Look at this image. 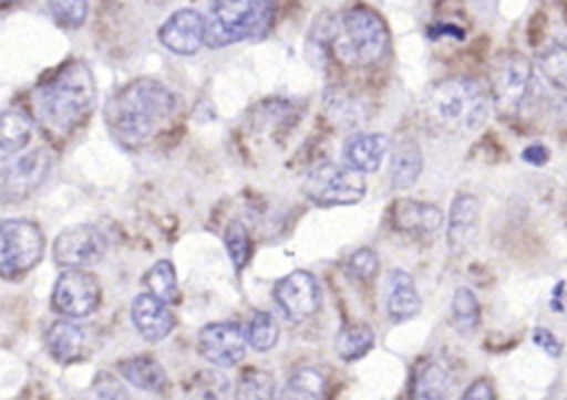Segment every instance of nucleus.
<instances>
[{"mask_svg": "<svg viewBox=\"0 0 567 400\" xmlns=\"http://www.w3.org/2000/svg\"><path fill=\"white\" fill-rule=\"evenodd\" d=\"M179 110V95L151 77H140L115 91L104 106V124L122 146L151 141Z\"/></svg>", "mask_w": 567, "mask_h": 400, "instance_id": "1", "label": "nucleus"}, {"mask_svg": "<svg viewBox=\"0 0 567 400\" xmlns=\"http://www.w3.org/2000/svg\"><path fill=\"white\" fill-rule=\"evenodd\" d=\"M95 102L91 69L82 60H69L35 86L33 115L47 135L64 139L89 119Z\"/></svg>", "mask_w": 567, "mask_h": 400, "instance_id": "2", "label": "nucleus"}, {"mask_svg": "<svg viewBox=\"0 0 567 400\" xmlns=\"http://www.w3.org/2000/svg\"><path fill=\"white\" fill-rule=\"evenodd\" d=\"M492 108L487 88L465 75H452L434 82L419 106L421 122L441 135L467 137L483 128Z\"/></svg>", "mask_w": 567, "mask_h": 400, "instance_id": "3", "label": "nucleus"}, {"mask_svg": "<svg viewBox=\"0 0 567 400\" xmlns=\"http://www.w3.org/2000/svg\"><path fill=\"white\" fill-rule=\"evenodd\" d=\"M337 57L354 66H372L390 49V33L385 22L370 7H352L328 38Z\"/></svg>", "mask_w": 567, "mask_h": 400, "instance_id": "4", "label": "nucleus"}, {"mask_svg": "<svg viewBox=\"0 0 567 400\" xmlns=\"http://www.w3.org/2000/svg\"><path fill=\"white\" fill-rule=\"evenodd\" d=\"M275 15V4L264 0H224L213 2L208 18H204V44L221 49L235 42L255 40L264 35Z\"/></svg>", "mask_w": 567, "mask_h": 400, "instance_id": "5", "label": "nucleus"}, {"mask_svg": "<svg viewBox=\"0 0 567 400\" xmlns=\"http://www.w3.org/2000/svg\"><path fill=\"white\" fill-rule=\"evenodd\" d=\"M44 254L42 230L27 219L0 221V278L16 281L31 272Z\"/></svg>", "mask_w": 567, "mask_h": 400, "instance_id": "6", "label": "nucleus"}, {"mask_svg": "<svg viewBox=\"0 0 567 400\" xmlns=\"http://www.w3.org/2000/svg\"><path fill=\"white\" fill-rule=\"evenodd\" d=\"M303 194L321 208L352 206L365 197V179L343 164L326 161L306 175Z\"/></svg>", "mask_w": 567, "mask_h": 400, "instance_id": "7", "label": "nucleus"}, {"mask_svg": "<svg viewBox=\"0 0 567 400\" xmlns=\"http://www.w3.org/2000/svg\"><path fill=\"white\" fill-rule=\"evenodd\" d=\"M532 62L520 53H503L489 69V99L501 115L523 110L532 93Z\"/></svg>", "mask_w": 567, "mask_h": 400, "instance_id": "8", "label": "nucleus"}, {"mask_svg": "<svg viewBox=\"0 0 567 400\" xmlns=\"http://www.w3.org/2000/svg\"><path fill=\"white\" fill-rule=\"evenodd\" d=\"M102 301V285L89 270H64L51 294V305L58 314L71 318L91 316Z\"/></svg>", "mask_w": 567, "mask_h": 400, "instance_id": "9", "label": "nucleus"}, {"mask_svg": "<svg viewBox=\"0 0 567 400\" xmlns=\"http://www.w3.org/2000/svg\"><path fill=\"white\" fill-rule=\"evenodd\" d=\"M106 254V239L93 225L64 228L53 241V263L64 270H84Z\"/></svg>", "mask_w": 567, "mask_h": 400, "instance_id": "10", "label": "nucleus"}, {"mask_svg": "<svg viewBox=\"0 0 567 400\" xmlns=\"http://www.w3.org/2000/svg\"><path fill=\"white\" fill-rule=\"evenodd\" d=\"M53 166V155L47 148H38L22 155L18 161L0 170V201H22L31 197L49 177Z\"/></svg>", "mask_w": 567, "mask_h": 400, "instance_id": "11", "label": "nucleus"}, {"mask_svg": "<svg viewBox=\"0 0 567 400\" xmlns=\"http://www.w3.org/2000/svg\"><path fill=\"white\" fill-rule=\"evenodd\" d=\"M275 301L284 316L292 323H301L310 318L321 303V290L317 278L306 270H295L277 281Z\"/></svg>", "mask_w": 567, "mask_h": 400, "instance_id": "12", "label": "nucleus"}, {"mask_svg": "<svg viewBox=\"0 0 567 400\" xmlns=\"http://www.w3.org/2000/svg\"><path fill=\"white\" fill-rule=\"evenodd\" d=\"M246 331L239 323L233 320H221V323H210L202 327L199 338H197V349L202 358L217 367H235L241 362L246 354Z\"/></svg>", "mask_w": 567, "mask_h": 400, "instance_id": "13", "label": "nucleus"}, {"mask_svg": "<svg viewBox=\"0 0 567 400\" xmlns=\"http://www.w3.org/2000/svg\"><path fill=\"white\" fill-rule=\"evenodd\" d=\"M204 15L195 9H179L159 27V42L175 55H195L204 44Z\"/></svg>", "mask_w": 567, "mask_h": 400, "instance_id": "14", "label": "nucleus"}, {"mask_svg": "<svg viewBox=\"0 0 567 400\" xmlns=\"http://www.w3.org/2000/svg\"><path fill=\"white\" fill-rule=\"evenodd\" d=\"M481 203L470 192H458L450 206L447 217V248L452 254H463L478 234Z\"/></svg>", "mask_w": 567, "mask_h": 400, "instance_id": "15", "label": "nucleus"}, {"mask_svg": "<svg viewBox=\"0 0 567 400\" xmlns=\"http://www.w3.org/2000/svg\"><path fill=\"white\" fill-rule=\"evenodd\" d=\"M392 225L410 236H432L443 228V212L434 203L416 199H396L392 206Z\"/></svg>", "mask_w": 567, "mask_h": 400, "instance_id": "16", "label": "nucleus"}, {"mask_svg": "<svg viewBox=\"0 0 567 400\" xmlns=\"http://www.w3.org/2000/svg\"><path fill=\"white\" fill-rule=\"evenodd\" d=\"M131 318L140 336L148 343H159L164 340L173 327H175V316L168 309L166 303L157 301L148 292L137 294L131 303Z\"/></svg>", "mask_w": 567, "mask_h": 400, "instance_id": "17", "label": "nucleus"}, {"mask_svg": "<svg viewBox=\"0 0 567 400\" xmlns=\"http://www.w3.org/2000/svg\"><path fill=\"white\" fill-rule=\"evenodd\" d=\"M390 152V141L383 133H354L343 141V166L365 175L379 170L383 157Z\"/></svg>", "mask_w": 567, "mask_h": 400, "instance_id": "18", "label": "nucleus"}, {"mask_svg": "<svg viewBox=\"0 0 567 400\" xmlns=\"http://www.w3.org/2000/svg\"><path fill=\"white\" fill-rule=\"evenodd\" d=\"M452 391V371L445 362L436 358H425L414 367L410 387L412 400H450Z\"/></svg>", "mask_w": 567, "mask_h": 400, "instance_id": "19", "label": "nucleus"}, {"mask_svg": "<svg viewBox=\"0 0 567 400\" xmlns=\"http://www.w3.org/2000/svg\"><path fill=\"white\" fill-rule=\"evenodd\" d=\"M47 347H49L51 356L60 362L82 360L84 356L91 354L89 351V347H91L89 331L69 318L55 320L47 329Z\"/></svg>", "mask_w": 567, "mask_h": 400, "instance_id": "20", "label": "nucleus"}, {"mask_svg": "<svg viewBox=\"0 0 567 400\" xmlns=\"http://www.w3.org/2000/svg\"><path fill=\"white\" fill-rule=\"evenodd\" d=\"M423 170V152L416 139L401 137L390 148V164H388V177L394 190H405L416 183Z\"/></svg>", "mask_w": 567, "mask_h": 400, "instance_id": "21", "label": "nucleus"}, {"mask_svg": "<svg viewBox=\"0 0 567 400\" xmlns=\"http://www.w3.org/2000/svg\"><path fill=\"white\" fill-rule=\"evenodd\" d=\"M421 312V298L414 278L405 270H392L388 274V314L394 323L414 318Z\"/></svg>", "mask_w": 567, "mask_h": 400, "instance_id": "22", "label": "nucleus"}, {"mask_svg": "<svg viewBox=\"0 0 567 400\" xmlns=\"http://www.w3.org/2000/svg\"><path fill=\"white\" fill-rule=\"evenodd\" d=\"M120 376L140 391L159 393L166 387V371L153 356H133L117 365Z\"/></svg>", "mask_w": 567, "mask_h": 400, "instance_id": "23", "label": "nucleus"}, {"mask_svg": "<svg viewBox=\"0 0 567 400\" xmlns=\"http://www.w3.org/2000/svg\"><path fill=\"white\" fill-rule=\"evenodd\" d=\"M31 133L33 124L22 110H0V161L22 152L31 141Z\"/></svg>", "mask_w": 567, "mask_h": 400, "instance_id": "24", "label": "nucleus"}, {"mask_svg": "<svg viewBox=\"0 0 567 400\" xmlns=\"http://www.w3.org/2000/svg\"><path fill=\"white\" fill-rule=\"evenodd\" d=\"M374 345V331L368 323H348L334 338V351L341 360L352 362L365 356Z\"/></svg>", "mask_w": 567, "mask_h": 400, "instance_id": "25", "label": "nucleus"}, {"mask_svg": "<svg viewBox=\"0 0 567 400\" xmlns=\"http://www.w3.org/2000/svg\"><path fill=\"white\" fill-rule=\"evenodd\" d=\"M540 75L558 91H567V33L554 38L538 53Z\"/></svg>", "mask_w": 567, "mask_h": 400, "instance_id": "26", "label": "nucleus"}, {"mask_svg": "<svg viewBox=\"0 0 567 400\" xmlns=\"http://www.w3.org/2000/svg\"><path fill=\"white\" fill-rule=\"evenodd\" d=\"M452 325L458 334H472L481 323V305L470 287H458L450 303Z\"/></svg>", "mask_w": 567, "mask_h": 400, "instance_id": "27", "label": "nucleus"}, {"mask_svg": "<svg viewBox=\"0 0 567 400\" xmlns=\"http://www.w3.org/2000/svg\"><path fill=\"white\" fill-rule=\"evenodd\" d=\"M144 283L148 287V294L155 296L162 303H175L179 298V285H177V272L171 261H157L146 274Z\"/></svg>", "mask_w": 567, "mask_h": 400, "instance_id": "28", "label": "nucleus"}, {"mask_svg": "<svg viewBox=\"0 0 567 400\" xmlns=\"http://www.w3.org/2000/svg\"><path fill=\"white\" fill-rule=\"evenodd\" d=\"M326 380L317 369H299L295 371L286 387L281 389V398L279 400H321Z\"/></svg>", "mask_w": 567, "mask_h": 400, "instance_id": "29", "label": "nucleus"}, {"mask_svg": "<svg viewBox=\"0 0 567 400\" xmlns=\"http://www.w3.org/2000/svg\"><path fill=\"white\" fill-rule=\"evenodd\" d=\"M237 400H272L275 398V378L270 371L248 367L235 387Z\"/></svg>", "mask_w": 567, "mask_h": 400, "instance_id": "30", "label": "nucleus"}, {"mask_svg": "<svg viewBox=\"0 0 567 400\" xmlns=\"http://www.w3.org/2000/svg\"><path fill=\"white\" fill-rule=\"evenodd\" d=\"M230 382L217 369L197 373L188 387V400H228Z\"/></svg>", "mask_w": 567, "mask_h": 400, "instance_id": "31", "label": "nucleus"}, {"mask_svg": "<svg viewBox=\"0 0 567 400\" xmlns=\"http://www.w3.org/2000/svg\"><path fill=\"white\" fill-rule=\"evenodd\" d=\"M279 338V325L270 312H255L248 329H246V340L255 351H270L277 345Z\"/></svg>", "mask_w": 567, "mask_h": 400, "instance_id": "32", "label": "nucleus"}, {"mask_svg": "<svg viewBox=\"0 0 567 400\" xmlns=\"http://www.w3.org/2000/svg\"><path fill=\"white\" fill-rule=\"evenodd\" d=\"M224 245L226 252L235 265V270H241L250 259V234L241 221H230L224 230Z\"/></svg>", "mask_w": 567, "mask_h": 400, "instance_id": "33", "label": "nucleus"}, {"mask_svg": "<svg viewBox=\"0 0 567 400\" xmlns=\"http://www.w3.org/2000/svg\"><path fill=\"white\" fill-rule=\"evenodd\" d=\"M348 272L357 278V281H372L379 272V256L374 250L370 248H359L350 254L348 259Z\"/></svg>", "mask_w": 567, "mask_h": 400, "instance_id": "34", "label": "nucleus"}, {"mask_svg": "<svg viewBox=\"0 0 567 400\" xmlns=\"http://www.w3.org/2000/svg\"><path fill=\"white\" fill-rule=\"evenodd\" d=\"M49 11L53 13L55 22H60L66 29H75L86 20V11L89 4L82 0H73V2H49Z\"/></svg>", "mask_w": 567, "mask_h": 400, "instance_id": "35", "label": "nucleus"}, {"mask_svg": "<svg viewBox=\"0 0 567 400\" xmlns=\"http://www.w3.org/2000/svg\"><path fill=\"white\" fill-rule=\"evenodd\" d=\"M95 393H97L100 400H126L124 387L113 376H106V373L97 376Z\"/></svg>", "mask_w": 567, "mask_h": 400, "instance_id": "36", "label": "nucleus"}, {"mask_svg": "<svg viewBox=\"0 0 567 400\" xmlns=\"http://www.w3.org/2000/svg\"><path fill=\"white\" fill-rule=\"evenodd\" d=\"M534 343H536L547 356H551V358H558V356L563 354L560 340H558L547 327H536V329H534Z\"/></svg>", "mask_w": 567, "mask_h": 400, "instance_id": "37", "label": "nucleus"}, {"mask_svg": "<svg viewBox=\"0 0 567 400\" xmlns=\"http://www.w3.org/2000/svg\"><path fill=\"white\" fill-rule=\"evenodd\" d=\"M461 400H496V393H494V387L487 378H478L465 389Z\"/></svg>", "mask_w": 567, "mask_h": 400, "instance_id": "38", "label": "nucleus"}, {"mask_svg": "<svg viewBox=\"0 0 567 400\" xmlns=\"http://www.w3.org/2000/svg\"><path fill=\"white\" fill-rule=\"evenodd\" d=\"M520 157H523V161H527V164H532V166H543V164H547V159H549V150H547L543 144H532V146H527V148L520 152Z\"/></svg>", "mask_w": 567, "mask_h": 400, "instance_id": "39", "label": "nucleus"}]
</instances>
